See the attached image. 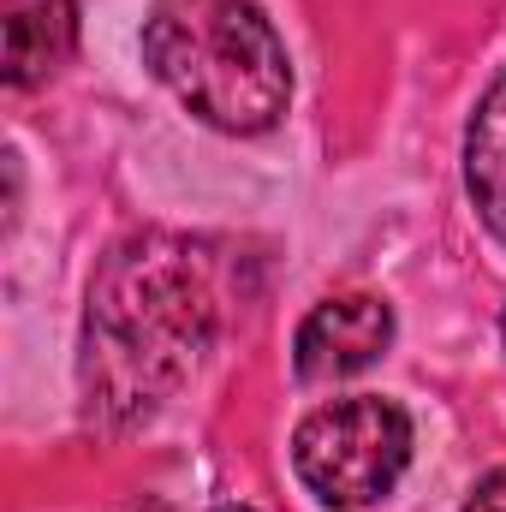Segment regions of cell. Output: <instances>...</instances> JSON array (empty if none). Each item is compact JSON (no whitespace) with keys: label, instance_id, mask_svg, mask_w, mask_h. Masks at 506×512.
<instances>
[{"label":"cell","instance_id":"6da1fadb","mask_svg":"<svg viewBox=\"0 0 506 512\" xmlns=\"http://www.w3.org/2000/svg\"><path fill=\"white\" fill-rule=\"evenodd\" d=\"M143 60L203 126L233 137L268 131L292 96L286 48L251 0H155Z\"/></svg>","mask_w":506,"mask_h":512},{"label":"cell","instance_id":"7a4b0ae2","mask_svg":"<svg viewBox=\"0 0 506 512\" xmlns=\"http://www.w3.org/2000/svg\"><path fill=\"white\" fill-rule=\"evenodd\" d=\"M209 328V292L167 245L120 251L90 292V376L108 399L149 405L197 358Z\"/></svg>","mask_w":506,"mask_h":512},{"label":"cell","instance_id":"3957f363","mask_svg":"<svg viewBox=\"0 0 506 512\" xmlns=\"http://www.w3.org/2000/svg\"><path fill=\"white\" fill-rule=\"evenodd\" d=\"M405 459H411V417L376 393L334 399V405L310 411L292 435V465L322 507L381 501L399 483Z\"/></svg>","mask_w":506,"mask_h":512},{"label":"cell","instance_id":"277c9868","mask_svg":"<svg viewBox=\"0 0 506 512\" xmlns=\"http://www.w3.org/2000/svg\"><path fill=\"white\" fill-rule=\"evenodd\" d=\"M393 340V310L370 298V292H352V298H328L304 316L298 328V376L304 382H340V376H358L370 370Z\"/></svg>","mask_w":506,"mask_h":512},{"label":"cell","instance_id":"5b68a950","mask_svg":"<svg viewBox=\"0 0 506 512\" xmlns=\"http://www.w3.org/2000/svg\"><path fill=\"white\" fill-rule=\"evenodd\" d=\"M0 42H6V84L18 90L42 84L78 48V0H0Z\"/></svg>","mask_w":506,"mask_h":512},{"label":"cell","instance_id":"8992f818","mask_svg":"<svg viewBox=\"0 0 506 512\" xmlns=\"http://www.w3.org/2000/svg\"><path fill=\"white\" fill-rule=\"evenodd\" d=\"M465 185L489 233L506 239V72L483 90L471 131H465Z\"/></svg>","mask_w":506,"mask_h":512},{"label":"cell","instance_id":"52a82bcc","mask_svg":"<svg viewBox=\"0 0 506 512\" xmlns=\"http://www.w3.org/2000/svg\"><path fill=\"white\" fill-rule=\"evenodd\" d=\"M465 512H506V471L483 477V483H477V495L465 501Z\"/></svg>","mask_w":506,"mask_h":512},{"label":"cell","instance_id":"ba28073f","mask_svg":"<svg viewBox=\"0 0 506 512\" xmlns=\"http://www.w3.org/2000/svg\"><path fill=\"white\" fill-rule=\"evenodd\" d=\"M221 512H251V507H221Z\"/></svg>","mask_w":506,"mask_h":512},{"label":"cell","instance_id":"9c48e42d","mask_svg":"<svg viewBox=\"0 0 506 512\" xmlns=\"http://www.w3.org/2000/svg\"><path fill=\"white\" fill-rule=\"evenodd\" d=\"M501 334H506V316H501Z\"/></svg>","mask_w":506,"mask_h":512}]
</instances>
